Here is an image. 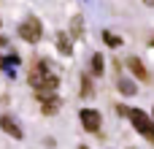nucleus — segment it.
<instances>
[{"label": "nucleus", "mask_w": 154, "mask_h": 149, "mask_svg": "<svg viewBox=\"0 0 154 149\" xmlns=\"http://www.w3.org/2000/svg\"><path fill=\"white\" fill-rule=\"evenodd\" d=\"M0 128H3V130L11 136L14 141H22V138H24V133H22V125H19V122H16L11 114H3V117H0Z\"/></svg>", "instance_id": "nucleus-5"}, {"label": "nucleus", "mask_w": 154, "mask_h": 149, "mask_svg": "<svg viewBox=\"0 0 154 149\" xmlns=\"http://www.w3.org/2000/svg\"><path fill=\"white\" fill-rule=\"evenodd\" d=\"M70 27H73V30H70L73 35H81V16H73V22H70Z\"/></svg>", "instance_id": "nucleus-13"}, {"label": "nucleus", "mask_w": 154, "mask_h": 149, "mask_svg": "<svg viewBox=\"0 0 154 149\" xmlns=\"http://www.w3.org/2000/svg\"><path fill=\"white\" fill-rule=\"evenodd\" d=\"M38 100H41V109H43V114L46 117H54L57 111H60V98H57V92H49V95H35Z\"/></svg>", "instance_id": "nucleus-6"}, {"label": "nucleus", "mask_w": 154, "mask_h": 149, "mask_svg": "<svg viewBox=\"0 0 154 149\" xmlns=\"http://www.w3.org/2000/svg\"><path fill=\"white\" fill-rule=\"evenodd\" d=\"M127 117L133 119V125H135V130H138L141 136H146L149 141H154V119L149 117V114H143L141 109H130Z\"/></svg>", "instance_id": "nucleus-2"}, {"label": "nucleus", "mask_w": 154, "mask_h": 149, "mask_svg": "<svg viewBox=\"0 0 154 149\" xmlns=\"http://www.w3.org/2000/svg\"><path fill=\"white\" fill-rule=\"evenodd\" d=\"M30 84H32L35 95H49V92H57V87H60V76L49 68L46 60H41V62H35L32 71H30Z\"/></svg>", "instance_id": "nucleus-1"}, {"label": "nucleus", "mask_w": 154, "mask_h": 149, "mask_svg": "<svg viewBox=\"0 0 154 149\" xmlns=\"http://www.w3.org/2000/svg\"><path fill=\"white\" fill-rule=\"evenodd\" d=\"M143 3H146V5H154V0H143Z\"/></svg>", "instance_id": "nucleus-14"}, {"label": "nucleus", "mask_w": 154, "mask_h": 149, "mask_svg": "<svg viewBox=\"0 0 154 149\" xmlns=\"http://www.w3.org/2000/svg\"><path fill=\"white\" fill-rule=\"evenodd\" d=\"M119 92H122V95H135L138 90H135V84H133L130 79H119Z\"/></svg>", "instance_id": "nucleus-9"}, {"label": "nucleus", "mask_w": 154, "mask_h": 149, "mask_svg": "<svg viewBox=\"0 0 154 149\" xmlns=\"http://www.w3.org/2000/svg\"><path fill=\"white\" fill-rule=\"evenodd\" d=\"M103 68H106L103 57H100V54H92V73H95V76H103Z\"/></svg>", "instance_id": "nucleus-10"}, {"label": "nucleus", "mask_w": 154, "mask_h": 149, "mask_svg": "<svg viewBox=\"0 0 154 149\" xmlns=\"http://www.w3.org/2000/svg\"><path fill=\"white\" fill-rule=\"evenodd\" d=\"M152 43H154V41H152Z\"/></svg>", "instance_id": "nucleus-16"}, {"label": "nucleus", "mask_w": 154, "mask_h": 149, "mask_svg": "<svg viewBox=\"0 0 154 149\" xmlns=\"http://www.w3.org/2000/svg\"><path fill=\"white\" fill-rule=\"evenodd\" d=\"M79 119H81V125H84V130H89V133H97L100 130V111H95V109H81L79 111Z\"/></svg>", "instance_id": "nucleus-4"}, {"label": "nucleus", "mask_w": 154, "mask_h": 149, "mask_svg": "<svg viewBox=\"0 0 154 149\" xmlns=\"http://www.w3.org/2000/svg\"><path fill=\"white\" fill-rule=\"evenodd\" d=\"M41 35H43V27H41V22H38L35 16H27V19L19 24V38L27 41V43H38Z\"/></svg>", "instance_id": "nucleus-3"}, {"label": "nucleus", "mask_w": 154, "mask_h": 149, "mask_svg": "<svg viewBox=\"0 0 154 149\" xmlns=\"http://www.w3.org/2000/svg\"><path fill=\"white\" fill-rule=\"evenodd\" d=\"M81 95H84V98H89V95H92V84H89V79H87V76L81 79Z\"/></svg>", "instance_id": "nucleus-12"}, {"label": "nucleus", "mask_w": 154, "mask_h": 149, "mask_svg": "<svg viewBox=\"0 0 154 149\" xmlns=\"http://www.w3.org/2000/svg\"><path fill=\"white\" fill-rule=\"evenodd\" d=\"M103 41H106L108 46H122V38H119V35H114V33H108V30L103 33Z\"/></svg>", "instance_id": "nucleus-11"}, {"label": "nucleus", "mask_w": 154, "mask_h": 149, "mask_svg": "<svg viewBox=\"0 0 154 149\" xmlns=\"http://www.w3.org/2000/svg\"><path fill=\"white\" fill-rule=\"evenodd\" d=\"M127 68H130V71H133V76H135V79H141V81H149V79H152V76H149V71H146V65H143L138 57H130V60H127Z\"/></svg>", "instance_id": "nucleus-7"}, {"label": "nucleus", "mask_w": 154, "mask_h": 149, "mask_svg": "<svg viewBox=\"0 0 154 149\" xmlns=\"http://www.w3.org/2000/svg\"><path fill=\"white\" fill-rule=\"evenodd\" d=\"M57 46H60V54H65V57H70V54H73L70 38H68L65 33H57Z\"/></svg>", "instance_id": "nucleus-8"}, {"label": "nucleus", "mask_w": 154, "mask_h": 149, "mask_svg": "<svg viewBox=\"0 0 154 149\" xmlns=\"http://www.w3.org/2000/svg\"><path fill=\"white\" fill-rule=\"evenodd\" d=\"M79 149H89V147H79Z\"/></svg>", "instance_id": "nucleus-15"}]
</instances>
